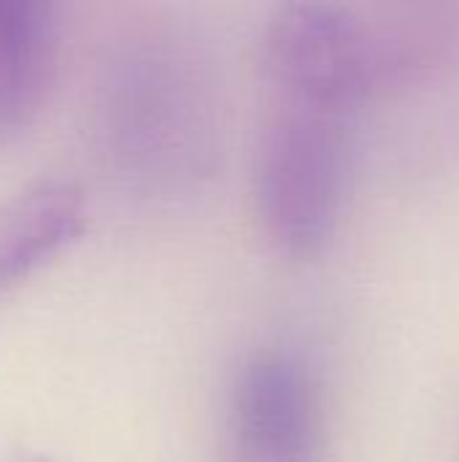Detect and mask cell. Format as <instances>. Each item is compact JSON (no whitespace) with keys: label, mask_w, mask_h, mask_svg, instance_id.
I'll return each instance as SVG.
<instances>
[{"label":"cell","mask_w":459,"mask_h":462,"mask_svg":"<svg viewBox=\"0 0 459 462\" xmlns=\"http://www.w3.org/2000/svg\"><path fill=\"white\" fill-rule=\"evenodd\" d=\"M357 108L273 95L257 149V206L273 246L295 260L319 254L335 233L352 162Z\"/></svg>","instance_id":"obj_1"},{"label":"cell","mask_w":459,"mask_h":462,"mask_svg":"<svg viewBox=\"0 0 459 462\" xmlns=\"http://www.w3.org/2000/svg\"><path fill=\"white\" fill-rule=\"evenodd\" d=\"M395 60L398 49L363 14L338 3H287L262 35L271 95L360 108Z\"/></svg>","instance_id":"obj_2"},{"label":"cell","mask_w":459,"mask_h":462,"mask_svg":"<svg viewBox=\"0 0 459 462\" xmlns=\"http://www.w3.org/2000/svg\"><path fill=\"white\" fill-rule=\"evenodd\" d=\"M233 462H322V398L289 349H260L238 371L230 401Z\"/></svg>","instance_id":"obj_3"},{"label":"cell","mask_w":459,"mask_h":462,"mask_svg":"<svg viewBox=\"0 0 459 462\" xmlns=\"http://www.w3.org/2000/svg\"><path fill=\"white\" fill-rule=\"evenodd\" d=\"M62 24L51 3L0 0V146L41 116L60 73Z\"/></svg>","instance_id":"obj_4"},{"label":"cell","mask_w":459,"mask_h":462,"mask_svg":"<svg viewBox=\"0 0 459 462\" xmlns=\"http://www.w3.org/2000/svg\"><path fill=\"white\" fill-rule=\"evenodd\" d=\"M87 230L84 192L60 179L0 200V290L30 276Z\"/></svg>","instance_id":"obj_5"}]
</instances>
